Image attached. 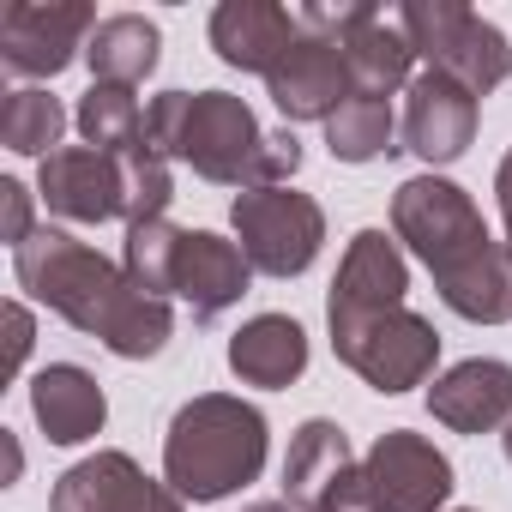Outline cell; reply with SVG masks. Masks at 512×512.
<instances>
[{"mask_svg":"<svg viewBox=\"0 0 512 512\" xmlns=\"http://www.w3.org/2000/svg\"><path fill=\"white\" fill-rule=\"evenodd\" d=\"M338 49L350 61L356 97H392V91H410V79H416V49L398 31V19H386V13L362 19L350 37H338Z\"/></svg>","mask_w":512,"mask_h":512,"instance_id":"7402d4cb","label":"cell"},{"mask_svg":"<svg viewBox=\"0 0 512 512\" xmlns=\"http://www.w3.org/2000/svg\"><path fill=\"white\" fill-rule=\"evenodd\" d=\"M229 368L241 386H266L284 392L308 374V332L290 314H253L235 338H229Z\"/></svg>","mask_w":512,"mask_h":512,"instance_id":"ffe728a7","label":"cell"},{"mask_svg":"<svg viewBox=\"0 0 512 512\" xmlns=\"http://www.w3.org/2000/svg\"><path fill=\"white\" fill-rule=\"evenodd\" d=\"M452 488V458L416 428H386L362 458V512H440Z\"/></svg>","mask_w":512,"mask_h":512,"instance_id":"9c48e42d","label":"cell"},{"mask_svg":"<svg viewBox=\"0 0 512 512\" xmlns=\"http://www.w3.org/2000/svg\"><path fill=\"white\" fill-rule=\"evenodd\" d=\"M398 31L410 37V49L428 61V73H446L452 85H464L470 97H488L506 85L512 73V43L500 25H488L482 13L458 7V0H410L398 7Z\"/></svg>","mask_w":512,"mask_h":512,"instance_id":"5b68a950","label":"cell"},{"mask_svg":"<svg viewBox=\"0 0 512 512\" xmlns=\"http://www.w3.org/2000/svg\"><path fill=\"white\" fill-rule=\"evenodd\" d=\"M31 416H37V428L49 434V446H79V440L103 434L109 398H103V386H97L91 368H79V362H49V368L31 380Z\"/></svg>","mask_w":512,"mask_h":512,"instance_id":"ac0fdd59","label":"cell"},{"mask_svg":"<svg viewBox=\"0 0 512 512\" xmlns=\"http://www.w3.org/2000/svg\"><path fill=\"white\" fill-rule=\"evenodd\" d=\"M67 133V109L61 97H49L43 85H19L0 103V145L19 151V157H55Z\"/></svg>","mask_w":512,"mask_h":512,"instance_id":"d4e9b609","label":"cell"},{"mask_svg":"<svg viewBox=\"0 0 512 512\" xmlns=\"http://www.w3.org/2000/svg\"><path fill=\"white\" fill-rule=\"evenodd\" d=\"M157 55H163V31L145 13H109L85 43L91 85H121V91L145 85L157 73Z\"/></svg>","mask_w":512,"mask_h":512,"instance_id":"44dd1931","label":"cell"},{"mask_svg":"<svg viewBox=\"0 0 512 512\" xmlns=\"http://www.w3.org/2000/svg\"><path fill=\"white\" fill-rule=\"evenodd\" d=\"M97 25L103 19L85 0H7L0 7V67L13 79H55L85 55Z\"/></svg>","mask_w":512,"mask_h":512,"instance_id":"ba28073f","label":"cell"},{"mask_svg":"<svg viewBox=\"0 0 512 512\" xmlns=\"http://www.w3.org/2000/svg\"><path fill=\"white\" fill-rule=\"evenodd\" d=\"M398 139H404V151H416L428 163V175L440 163H458L476 145V97L464 85H452L446 73H416L410 97H404Z\"/></svg>","mask_w":512,"mask_h":512,"instance_id":"4fadbf2b","label":"cell"},{"mask_svg":"<svg viewBox=\"0 0 512 512\" xmlns=\"http://www.w3.org/2000/svg\"><path fill=\"white\" fill-rule=\"evenodd\" d=\"M296 37H302L296 13L272 7V0H223L211 13V49L235 73H272L296 49Z\"/></svg>","mask_w":512,"mask_h":512,"instance_id":"2e32d148","label":"cell"},{"mask_svg":"<svg viewBox=\"0 0 512 512\" xmlns=\"http://www.w3.org/2000/svg\"><path fill=\"white\" fill-rule=\"evenodd\" d=\"M31 344H37V320H31V308H25V302H7V368H13V374L25 368Z\"/></svg>","mask_w":512,"mask_h":512,"instance_id":"f1b7e54d","label":"cell"},{"mask_svg":"<svg viewBox=\"0 0 512 512\" xmlns=\"http://www.w3.org/2000/svg\"><path fill=\"white\" fill-rule=\"evenodd\" d=\"M392 235L428 266L440 302L470 326L512 320V247L488 235L476 199L446 175H410L392 193Z\"/></svg>","mask_w":512,"mask_h":512,"instance_id":"7a4b0ae2","label":"cell"},{"mask_svg":"<svg viewBox=\"0 0 512 512\" xmlns=\"http://www.w3.org/2000/svg\"><path fill=\"white\" fill-rule=\"evenodd\" d=\"M332 350L350 374H362L374 392L398 398L410 386H422L440 362V332L434 320H422L416 308H386L350 326H332Z\"/></svg>","mask_w":512,"mask_h":512,"instance_id":"52a82bcc","label":"cell"},{"mask_svg":"<svg viewBox=\"0 0 512 512\" xmlns=\"http://www.w3.org/2000/svg\"><path fill=\"white\" fill-rule=\"evenodd\" d=\"M356 470V446H350V434L338 428V422H326V416H308L296 434H290V452H284V500L290 506H326L338 488H344V476Z\"/></svg>","mask_w":512,"mask_h":512,"instance_id":"d6986e66","label":"cell"},{"mask_svg":"<svg viewBox=\"0 0 512 512\" xmlns=\"http://www.w3.org/2000/svg\"><path fill=\"white\" fill-rule=\"evenodd\" d=\"M169 199H175L169 157H157L151 145L127 151V157H121V223H127V229L157 223V217H169Z\"/></svg>","mask_w":512,"mask_h":512,"instance_id":"4316f807","label":"cell"},{"mask_svg":"<svg viewBox=\"0 0 512 512\" xmlns=\"http://www.w3.org/2000/svg\"><path fill=\"white\" fill-rule=\"evenodd\" d=\"M37 193L67 223H109L121 217V157H103L91 145H61L37 169Z\"/></svg>","mask_w":512,"mask_h":512,"instance_id":"5bb4252c","label":"cell"},{"mask_svg":"<svg viewBox=\"0 0 512 512\" xmlns=\"http://www.w3.org/2000/svg\"><path fill=\"white\" fill-rule=\"evenodd\" d=\"M49 512H187V500L169 482L145 476L127 452H91L55 476Z\"/></svg>","mask_w":512,"mask_h":512,"instance_id":"30bf717a","label":"cell"},{"mask_svg":"<svg viewBox=\"0 0 512 512\" xmlns=\"http://www.w3.org/2000/svg\"><path fill=\"white\" fill-rule=\"evenodd\" d=\"M398 115H392V97H350L332 121H326V145L338 163H374V157H392L404 151L398 139Z\"/></svg>","mask_w":512,"mask_h":512,"instance_id":"603a6c76","label":"cell"},{"mask_svg":"<svg viewBox=\"0 0 512 512\" xmlns=\"http://www.w3.org/2000/svg\"><path fill=\"white\" fill-rule=\"evenodd\" d=\"M0 217H7V241L13 247H25L37 235V223H31V187L25 181H0Z\"/></svg>","mask_w":512,"mask_h":512,"instance_id":"83f0119b","label":"cell"},{"mask_svg":"<svg viewBox=\"0 0 512 512\" xmlns=\"http://www.w3.org/2000/svg\"><path fill=\"white\" fill-rule=\"evenodd\" d=\"M266 446H272V428H266L260 404H247L235 392H199L169 416L163 482L181 500L211 506L266 470Z\"/></svg>","mask_w":512,"mask_h":512,"instance_id":"3957f363","label":"cell"},{"mask_svg":"<svg viewBox=\"0 0 512 512\" xmlns=\"http://www.w3.org/2000/svg\"><path fill=\"white\" fill-rule=\"evenodd\" d=\"M494 199H500V217H506V229H512V151H506L500 169H494Z\"/></svg>","mask_w":512,"mask_h":512,"instance_id":"f546056e","label":"cell"},{"mask_svg":"<svg viewBox=\"0 0 512 512\" xmlns=\"http://www.w3.org/2000/svg\"><path fill=\"white\" fill-rule=\"evenodd\" d=\"M73 127H79L85 145L103 151V157H127V151L145 145V109H139V97L121 91V85H91V91L79 97V109H73Z\"/></svg>","mask_w":512,"mask_h":512,"instance_id":"cb8c5ba5","label":"cell"},{"mask_svg":"<svg viewBox=\"0 0 512 512\" xmlns=\"http://www.w3.org/2000/svg\"><path fill=\"white\" fill-rule=\"evenodd\" d=\"M506 247H512V229H506Z\"/></svg>","mask_w":512,"mask_h":512,"instance_id":"836d02e7","label":"cell"},{"mask_svg":"<svg viewBox=\"0 0 512 512\" xmlns=\"http://www.w3.org/2000/svg\"><path fill=\"white\" fill-rule=\"evenodd\" d=\"M458 512H470V506H458Z\"/></svg>","mask_w":512,"mask_h":512,"instance_id":"e575fe53","label":"cell"},{"mask_svg":"<svg viewBox=\"0 0 512 512\" xmlns=\"http://www.w3.org/2000/svg\"><path fill=\"white\" fill-rule=\"evenodd\" d=\"M241 512H296L290 500H253V506H241Z\"/></svg>","mask_w":512,"mask_h":512,"instance_id":"4dcf8cb0","label":"cell"},{"mask_svg":"<svg viewBox=\"0 0 512 512\" xmlns=\"http://www.w3.org/2000/svg\"><path fill=\"white\" fill-rule=\"evenodd\" d=\"M308 512H344V506H308Z\"/></svg>","mask_w":512,"mask_h":512,"instance_id":"d6a6232c","label":"cell"},{"mask_svg":"<svg viewBox=\"0 0 512 512\" xmlns=\"http://www.w3.org/2000/svg\"><path fill=\"white\" fill-rule=\"evenodd\" d=\"M428 410L434 422H446L452 434H488L512 422V362L494 356H470L458 368H446L428 386Z\"/></svg>","mask_w":512,"mask_h":512,"instance_id":"9a60e30c","label":"cell"},{"mask_svg":"<svg viewBox=\"0 0 512 512\" xmlns=\"http://www.w3.org/2000/svg\"><path fill=\"white\" fill-rule=\"evenodd\" d=\"M13 278L43 308H55L73 332L97 338L121 362L163 356V344L175 338L169 302L145 296L115 260H103L91 241H79L67 229H37L25 247H13Z\"/></svg>","mask_w":512,"mask_h":512,"instance_id":"6da1fadb","label":"cell"},{"mask_svg":"<svg viewBox=\"0 0 512 512\" xmlns=\"http://www.w3.org/2000/svg\"><path fill=\"white\" fill-rule=\"evenodd\" d=\"M235 241L247 253L253 272L266 278H302L320 260V241H326V211L320 199L296 193V187H247L229 205Z\"/></svg>","mask_w":512,"mask_h":512,"instance_id":"8992f818","label":"cell"},{"mask_svg":"<svg viewBox=\"0 0 512 512\" xmlns=\"http://www.w3.org/2000/svg\"><path fill=\"white\" fill-rule=\"evenodd\" d=\"M181 247H187V229H181V223H169V217L139 223V229H127L121 272H127L145 296L169 302V296H175V272H181Z\"/></svg>","mask_w":512,"mask_h":512,"instance_id":"484cf974","label":"cell"},{"mask_svg":"<svg viewBox=\"0 0 512 512\" xmlns=\"http://www.w3.org/2000/svg\"><path fill=\"white\" fill-rule=\"evenodd\" d=\"M404 290H410V266L398 253V235L356 229L344 247V266L332 278V296H326V326H350V320L404 308Z\"/></svg>","mask_w":512,"mask_h":512,"instance_id":"8fae6325","label":"cell"},{"mask_svg":"<svg viewBox=\"0 0 512 512\" xmlns=\"http://www.w3.org/2000/svg\"><path fill=\"white\" fill-rule=\"evenodd\" d=\"M145 145L217 187H260L266 127L235 91H163L145 103Z\"/></svg>","mask_w":512,"mask_h":512,"instance_id":"277c9868","label":"cell"},{"mask_svg":"<svg viewBox=\"0 0 512 512\" xmlns=\"http://www.w3.org/2000/svg\"><path fill=\"white\" fill-rule=\"evenodd\" d=\"M500 446H506V464H512V422H506V434H500Z\"/></svg>","mask_w":512,"mask_h":512,"instance_id":"1f68e13d","label":"cell"},{"mask_svg":"<svg viewBox=\"0 0 512 512\" xmlns=\"http://www.w3.org/2000/svg\"><path fill=\"white\" fill-rule=\"evenodd\" d=\"M253 284V266L241 241L229 235H211V229H187V247H181V272H175V296L193 308V320H217L229 314Z\"/></svg>","mask_w":512,"mask_h":512,"instance_id":"e0dca14e","label":"cell"},{"mask_svg":"<svg viewBox=\"0 0 512 512\" xmlns=\"http://www.w3.org/2000/svg\"><path fill=\"white\" fill-rule=\"evenodd\" d=\"M266 91H272L278 115L296 127V121H332L356 97V79H350V61H344L338 43L296 37V49L266 73Z\"/></svg>","mask_w":512,"mask_h":512,"instance_id":"7c38bea8","label":"cell"}]
</instances>
